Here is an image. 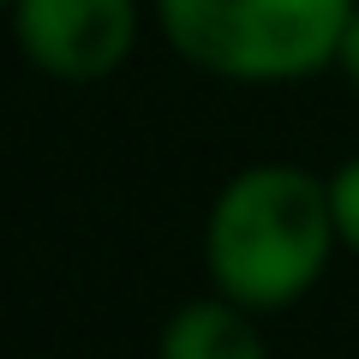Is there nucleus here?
I'll return each instance as SVG.
<instances>
[{
	"instance_id": "nucleus-5",
	"label": "nucleus",
	"mask_w": 359,
	"mask_h": 359,
	"mask_svg": "<svg viewBox=\"0 0 359 359\" xmlns=\"http://www.w3.org/2000/svg\"><path fill=\"white\" fill-rule=\"evenodd\" d=\"M330 210H335V240L347 257H359V156L330 168Z\"/></svg>"
},
{
	"instance_id": "nucleus-2",
	"label": "nucleus",
	"mask_w": 359,
	"mask_h": 359,
	"mask_svg": "<svg viewBox=\"0 0 359 359\" xmlns=\"http://www.w3.org/2000/svg\"><path fill=\"white\" fill-rule=\"evenodd\" d=\"M359 0H150L168 54L222 84H306L335 72Z\"/></svg>"
},
{
	"instance_id": "nucleus-4",
	"label": "nucleus",
	"mask_w": 359,
	"mask_h": 359,
	"mask_svg": "<svg viewBox=\"0 0 359 359\" xmlns=\"http://www.w3.org/2000/svg\"><path fill=\"white\" fill-rule=\"evenodd\" d=\"M156 359H269L264 318L210 287L168 311L162 335H156Z\"/></svg>"
},
{
	"instance_id": "nucleus-3",
	"label": "nucleus",
	"mask_w": 359,
	"mask_h": 359,
	"mask_svg": "<svg viewBox=\"0 0 359 359\" xmlns=\"http://www.w3.org/2000/svg\"><path fill=\"white\" fill-rule=\"evenodd\" d=\"M6 30L30 72L54 84H102L138 54L144 6L138 0H18L6 13Z\"/></svg>"
},
{
	"instance_id": "nucleus-6",
	"label": "nucleus",
	"mask_w": 359,
	"mask_h": 359,
	"mask_svg": "<svg viewBox=\"0 0 359 359\" xmlns=\"http://www.w3.org/2000/svg\"><path fill=\"white\" fill-rule=\"evenodd\" d=\"M335 72L347 78V90L359 96V13H353V25H347V36H341V54H335Z\"/></svg>"
},
{
	"instance_id": "nucleus-7",
	"label": "nucleus",
	"mask_w": 359,
	"mask_h": 359,
	"mask_svg": "<svg viewBox=\"0 0 359 359\" xmlns=\"http://www.w3.org/2000/svg\"><path fill=\"white\" fill-rule=\"evenodd\" d=\"M13 6H18V0H0V18H6V13H13Z\"/></svg>"
},
{
	"instance_id": "nucleus-1",
	"label": "nucleus",
	"mask_w": 359,
	"mask_h": 359,
	"mask_svg": "<svg viewBox=\"0 0 359 359\" xmlns=\"http://www.w3.org/2000/svg\"><path fill=\"white\" fill-rule=\"evenodd\" d=\"M335 252L330 174L299 162H245L204 210V276L233 306L276 318L318 294Z\"/></svg>"
}]
</instances>
